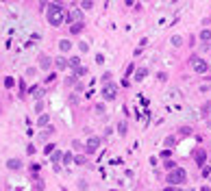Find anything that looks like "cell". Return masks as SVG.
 I'll use <instances>...</instances> for the list:
<instances>
[{
  "label": "cell",
  "instance_id": "cell-1",
  "mask_svg": "<svg viewBox=\"0 0 211 191\" xmlns=\"http://www.w3.org/2000/svg\"><path fill=\"white\" fill-rule=\"evenodd\" d=\"M65 15H67V13H65V9H63L59 2L46 7V20H48L50 26H61V24L65 22Z\"/></svg>",
  "mask_w": 211,
  "mask_h": 191
},
{
  "label": "cell",
  "instance_id": "cell-2",
  "mask_svg": "<svg viewBox=\"0 0 211 191\" xmlns=\"http://www.w3.org/2000/svg\"><path fill=\"white\" fill-rule=\"evenodd\" d=\"M187 180V172L183 170V167H174V170H170L168 174V185H181Z\"/></svg>",
  "mask_w": 211,
  "mask_h": 191
},
{
  "label": "cell",
  "instance_id": "cell-3",
  "mask_svg": "<svg viewBox=\"0 0 211 191\" xmlns=\"http://www.w3.org/2000/svg\"><path fill=\"white\" fill-rule=\"evenodd\" d=\"M115 96H118V85H115L113 81L102 83V98L111 102V100H115Z\"/></svg>",
  "mask_w": 211,
  "mask_h": 191
},
{
  "label": "cell",
  "instance_id": "cell-4",
  "mask_svg": "<svg viewBox=\"0 0 211 191\" xmlns=\"http://www.w3.org/2000/svg\"><path fill=\"white\" fill-rule=\"evenodd\" d=\"M98 148H100V139L98 137H89L87 143H85V152L87 154H94V152H98Z\"/></svg>",
  "mask_w": 211,
  "mask_h": 191
},
{
  "label": "cell",
  "instance_id": "cell-5",
  "mask_svg": "<svg viewBox=\"0 0 211 191\" xmlns=\"http://www.w3.org/2000/svg\"><path fill=\"white\" fill-rule=\"evenodd\" d=\"M190 63H192V67L198 72V74H205V72L209 69V65H207V63H205L200 57H192V61H190Z\"/></svg>",
  "mask_w": 211,
  "mask_h": 191
},
{
  "label": "cell",
  "instance_id": "cell-6",
  "mask_svg": "<svg viewBox=\"0 0 211 191\" xmlns=\"http://www.w3.org/2000/svg\"><path fill=\"white\" fill-rule=\"evenodd\" d=\"M194 161H196V165H200V167H202V165H205V161H207V152H205L202 148H198V150L194 152Z\"/></svg>",
  "mask_w": 211,
  "mask_h": 191
},
{
  "label": "cell",
  "instance_id": "cell-7",
  "mask_svg": "<svg viewBox=\"0 0 211 191\" xmlns=\"http://www.w3.org/2000/svg\"><path fill=\"white\" fill-rule=\"evenodd\" d=\"M39 67H41V69H50V67H52V59H50L48 54H41V57H39Z\"/></svg>",
  "mask_w": 211,
  "mask_h": 191
},
{
  "label": "cell",
  "instance_id": "cell-8",
  "mask_svg": "<svg viewBox=\"0 0 211 191\" xmlns=\"http://www.w3.org/2000/svg\"><path fill=\"white\" fill-rule=\"evenodd\" d=\"M83 28H85L83 20H76V22H72V26H70V33H72V35H79V33H81Z\"/></svg>",
  "mask_w": 211,
  "mask_h": 191
},
{
  "label": "cell",
  "instance_id": "cell-9",
  "mask_svg": "<svg viewBox=\"0 0 211 191\" xmlns=\"http://www.w3.org/2000/svg\"><path fill=\"white\" fill-rule=\"evenodd\" d=\"M70 48H72V41H67V39H61V41H59V50H61V54L70 52Z\"/></svg>",
  "mask_w": 211,
  "mask_h": 191
},
{
  "label": "cell",
  "instance_id": "cell-10",
  "mask_svg": "<svg viewBox=\"0 0 211 191\" xmlns=\"http://www.w3.org/2000/svg\"><path fill=\"white\" fill-rule=\"evenodd\" d=\"M7 167H9V170H15V172H17L20 167H22V161H20V159H9V161H7Z\"/></svg>",
  "mask_w": 211,
  "mask_h": 191
},
{
  "label": "cell",
  "instance_id": "cell-11",
  "mask_svg": "<svg viewBox=\"0 0 211 191\" xmlns=\"http://www.w3.org/2000/svg\"><path fill=\"white\" fill-rule=\"evenodd\" d=\"M146 76H148V69H146V67H139V69H137V74H135V81H137V83H142Z\"/></svg>",
  "mask_w": 211,
  "mask_h": 191
},
{
  "label": "cell",
  "instance_id": "cell-12",
  "mask_svg": "<svg viewBox=\"0 0 211 191\" xmlns=\"http://www.w3.org/2000/svg\"><path fill=\"white\" fill-rule=\"evenodd\" d=\"M55 65H57V69H65L67 67V59H63V54H61L59 59H55Z\"/></svg>",
  "mask_w": 211,
  "mask_h": 191
},
{
  "label": "cell",
  "instance_id": "cell-13",
  "mask_svg": "<svg viewBox=\"0 0 211 191\" xmlns=\"http://www.w3.org/2000/svg\"><path fill=\"white\" fill-rule=\"evenodd\" d=\"M65 17H67L70 22H76V20H83L81 11H76V9H74V11H70V15H65Z\"/></svg>",
  "mask_w": 211,
  "mask_h": 191
},
{
  "label": "cell",
  "instance_id": "cell-14",
  "mask_svg": "<svg viewBox=\"0 0 211 191\" xmlns=\"http://www.w3.org/2000/svg\"><path fill=\"white\" fill-rule=\"evenodd\" d=\"M61 154H63V152H59V150H52V154H50V159H52V163H55V165H57V163L61 161Z\"/></svg>",
  "mask_w": 211,
  "mask_h": 191
},
{
  "label": "cell",
  "instance_id": "cell-15",
  "mask_svg": "<svg viewBox=\"0 0 211 191\" xmlns=\"http://www.w3.org/2000/svg\"><path fill=\"white\" fill-rule=\"evenodd\" d=\"M48 119H50V115H48V113H46V115H39L37 124H39V126H46V124H48Z\"/></svg>",
  "mask_w": 211,
  "mask_h": 191
},
{
  "label": "cell",
  "instance_id": "cell-16",
  "mask_svg": "<svg viewBox=\"0 0 211 191\" xmlns=\"http://www.w3.org/2000/svg\"><path fill=\"white\" fill-rule=\"evenodd\" d=\"M211 39V31H200V41H209Z\"/></svg>",
  "mask_w": 211,
  "mask_h": 191
},
{
  "label": "cell",
  "instance_id": "cell-17",
  "mask_svg": "<svg viewBox=\"0 0 211 191\" xmlns=\"http://www.w3.org/2000/svg\"><path fill=\"white\" fill-rule=\"evenodd\" d=\"M176 146V137H168L166 139V148H174Z\"/></svg>",
  "mask_w": 211,
  "mask_h": 191
},
{
  "label": "cell",
  "instance_id": "cell-18",
  "mask_svg": "<svg viewBox=\"0 0 211 191\" xmlns=\"http://www.w3.org/2000/svg\"><path fill=\"white\" fill-rule=\"evenodd\" d=\"M172 46H174V48H178V46H183V39H181L178 35H174V37H172Z\"/></svg>",
  "mask_w": 211,
  "mask_h": 191
},
{
  "label": "cell",
  "instance_id": "cell-19",
  "mask_svg": "<svg viewBox=\"0 0 211 191\" xmlns=\"http://www.w3.org/2000/svg\"><path fill=\"white\" fill-rule=\"evenodd\" d=\"M52 133H55V128H52V126H46V130H44V133H41V137H44V139H46V137H50V135H52Z\"/></svg>",
  "mask_w": 211,
  "mask_h": 191
},
{
  "label": "cell",
  "instance_id": "cell-20",
  "mask_svg": "<svg viewBox=\"0 0 211 191\" xmlns=\"http://www.w3.org/2000/svg\"><path fill=\"white\" fill-rule=\"evenodd\" d=\"M61 161H63V163H72V154H70V152H63V154H61Z\"/></svg>",
  "mask_w": 211,
  "mask_h": 191
},
{
  "label": "cell",
  "instance_id": "cell-21",
  "mask_svg": "<svg viewBox=\"0 0 211 191\" xmlns=\"http://www.w3.org/2000/svg\"><path fill=\"white\" fill-rule=\"evenodd\" d=\"M55 148H57L55 143H48V146L44 148V154H52V150H55Z\"/></svg>",
  "mask_w": 211,
  "mask_h": 191
},
{
  "label": "cell",
  "instance_id": "cell-22",
  "mask_svg": "<svg viewBox=\"0 0 211 191\" xmlns=\"http://www.w3.org/2000/svg\"><path fill=\"white\" fill-rule=\"evenodd\" d=\"M72 161H74L76 165H85V163H87V159H85V156H74Z\"/></svg>",
  "mask_w": 211,
  "mask_h": 191
},
{
  "label": "cell",
  "instance_id": "cell-23",
  "mask_svg": "<svg viewBox=\"0 0 211 191\" xmlns=\"http://www.w3.org/2000/svg\"><path fill=\"white\" fill-rule=\"evenodd\" d=\"M81 7H83V9H91V7H94V0H83Z\"/></svg>",
  "mask_w": 211,
  "mask_h": 191
},
{
  "label": "cell",
  "instance_id": "cell-24",
  "mask_svg": "<svg viewBox=\"0 0 211 191\" xmlns=\"http://www.w3.org/2000/svg\"><path fill=\"white\" fill-rule=\"evenodd\" d=\"M163 191H183V189H181L178 185H168V187L163 189Z\"/></svg>",
  "mask_w": 211,
  "mask_h": 191
},
{
  "label": "cell",
  "instance_id": "cell-25",
  "mask_svg": "<svg viewBox=\"0 0 211 191\" xmlns=\"http://www.w3.org/2000/svg\"><path fill=\"white\" fill-rule=\"evenodd\" d=\"M13 85H15V81H13L11 76H9V78H5V87H7V89H11Z\"/></svg>",
  "mask_w": 211,
  "mask_h": 191
},
{
  "label": "cell",
  "instance_id": "cell-26",
  "mask_svg": "<svg viewBox=\"0 0 211 191\" xmlns=\"http://www.w3.org/2000/svg\"><path fill=\"white\" fill-rule=\"evenodd\" d=\"M163 167H166V170H174L176 163H174V161H166V163H163Z\"/></svg>",
  "mask_w": 211,
  "mask_h": 191
},
{
  "label": "cell",
  "instance_id": "cell-27",
  "mask_svg": "<svg viewBox=\"0 0 211 191\" xmlns=\"http://www.w3.org/2000/svg\"><path fill=\"white\" fill-rule=\"evenodd\" d=\"M133 69H135V65H133V63H131V65H129V67H126V72H124V78H129V76H131V74H133Z\"/></svg>",
  "mask_w": 211,
  "mask_h": 191
},
{
  "label": "cell",
  "instance_id": "cell-28",
  "mask_svg": "<svg viewBox=\"0 0 211 191\" xmlns=\"http://www.w3.org/2000/svg\"><path fill=\"white\" fill-rule=\"evenodd\" d=\"M118 133H120V135H126V122H122V124L118 126Z\"/></svg>",
  "mask_w": 211,
  "mask_h": 191
},
{
  "label": "cell",
  "instance_id": "cell-29",
  "mask_svg": "<svg viewBox=\"0 0 211 191\" xmlns=\"http://www.w3.org/2000/svg\"><path fill=\"white\" fill-rule=\"evenodd\" d=\"M35 111H37V113H41V111H44V102H41V100L35 104Z\"/></svg>",
  "mask_w": 211,
  "mask_h": 191
},
{
  "label": "cell",
  "instance_id": "cell-30",
  "mask_svg": "<svg viewBox=\"0 0 211 191\" xmlns=\"http://www.w3.org/2000/svg\"><path fill=\"white\" fill-rule=\"evenodd\" d=\"M96 113L102 115V113H105V104H96Z\"/></svg>",
  "mask_w": 211,
  "mask_h": 191
},
{
  "label": "cell",
  "instance_id": "cell-31",
  "mask_svg": "<svg viewBox=\"0 0 211 191\" xmlns=\"http://www.w3.org/2000/svg\"><path fill=\"white\" fill-rule=\"evenodd\" d=\"M170 152H172V148H168V150H163V152H161V156H163V159H168V156H170Z\"/></svg>",
  "mask_w": 211,
  "mask_h": 191
},
{
  "label": "cell",
  "instance_id": "cell-32",
  "mask_svg": "<svg viewBox=\"0 0 211 191\" xmlns=\"http://www.w3.org/2000/svg\"><path fill=\"white\" fill-rule=\"evenodd\" d=\"M126 2V7H131V5H135V0H124Z\"/></svg>",
  "mask_w": 211,
  "mask_h": 191
},
{
  "label": "cell",
  "instance_id": "cell-33",
  "mask_svg": "<svg viewBox=\"0 0 211 191\" xmlns=\"http://www.w3.org/2000/svg\"><path fill=\"white\" fill-rule=\"evenodd\" d=\"M200 191H211V189H209V187H202V189H200Z\"/></svg>",
  "mask_w": 211,
  "mask_h": 191
},
{
  "label": "cell",
  "instance_id": "cell-34",
  "mask_svg": "<svg viewBox=\"0 0 211 191\" xmlns=\"http://www.w3.org/2000/svg\"><path fill=\"white\" fill-rule=\"evenodd\" d=\"M41 2H48V0H41Z\"/></svg>",
  "mask_w": 211,
  "mask_h": 191
}]
</instances>
